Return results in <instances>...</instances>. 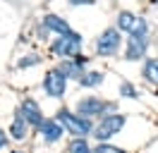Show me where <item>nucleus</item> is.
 Segmentation results:
<instances>
[{
  "label": "nucleus",
  "instance_id": "1",
  "mask_svg": "<svg viewBox=\"0 0 158 153\" xmlns=\"http://www.w3.org/2000/svg\"><path fill=\"white\" fill-rule=\"evenodd\" d=\"M81 48V36L69 31V34H60L55 41H53V53L62 57H74Z\"/></svg>",
  "mask_w": 158,
  "mask_h": 153
},
{
  "label": "nucleus",
  "instance_id": "2",
  "mask_svg": "<svg viewBox=\"0 0 158 153\" xmlns=\"http://www.w3.org/2000/svg\"><path fill=\"white\" fill-rule=\"evenodd\" d=\"M58 122L67 129L69 134H74V136H84V134L91 132V122L86 117H79V115H72L69 110H60L58 113Z\"/></svg>",
  "mask_w": 158,
  "mask_h": 153
},
{
  "label": "nucleus",
  "instance_id": "3",
  "mask_svg": "<svg viewBox=\"0 0 158 153\" xmlns=\"http://www.w3.org/2000/svg\"><path fill=\"white\" fill-rule=\"evenodd\" d=\"M122 124H125V115H106V117L96 124L94 136H96L98 141H106V139L115 136V134L122 129Z\"/></svg>",
  "mask_w": 158,
  "mask_h": 153
},
{
  "label": "nucleus",
  "instance_id": "4",
  "mask_svg": "<svg viewBox=\"0 0 158 153\" xmlns=\"http://www.w3.org/2000/svg\"><path fill=\"white\" fill-rule=\"evenodd\" d=\"M65 84H67V74L62 69H50L46 79H43V89L50 98H62L65 93Z\"/></svg>",
  "mask_w": 158,
  "mask_h": 153
},
{
  "label": "nucleus",
  "instance_id": "5",
  "mask_svg": "<svg viewBox=\"0 0 158 153\" xmlns=\"http://www.w3.org/2000/svg\"><path fill=\"white\" fill-rule=\"evenodd\" d=\"M120 48V31L118 29H106L96 41V53L98 55H115Z\"/></svg>",
  "mask_w": 158,
  "mask_h": 153
},
{
  "label": "nucleus",
  "instance_id": "6",
  "mask_svg": "<svg viewBox=\"0 0 158 153\" xmlns=\"http://www.w3.org/2000/svg\"><path fill=\"white\" fill-rule=\"evenodd\" d=\"M118 29L129 31V34H146V22L134 17L132 12H120L118 14Z\"/></svg>",
  "mask_w": 158,
  "mask_h": 153
},
{
  "label": "nucleus",
  "instance_id": "7",
  "mask_svg": "<svg viewBox=\"0 0 158 153\" xmlns=\"http://www.w3.org/2000/svg\"><path fill=\"white\" fill-rule=\"evenodd\" d=\"M19 115L27 120L29 124H36V127H41L43 124V115H41V108L36 105V101H31V98H27V101H22L19 105Z\"/></svg>",
  "mask_w": 158,
  "mask_h": 153
},
{
  "label": "nucleus",
  "instance_id": "8",
  "mask_svg": "<svg viewBox=\"0 0 158 153\" xmlns=\"http://www.w3.org/2000/svg\"><path fill=\"white\" fill-rule=\"evenodd\" d=\"M106 108H110V105L98 101V98H84V101L77 103V113L81 115V117H89V115H101Z\"/></svg>",
  "mask_w": 158,
  "mask_h": 153
},
{
  "label": "nucleus",
  "instance_id": "9",
  "mask_svg": "<svg viewBox=\"0 0 158 153\" xmlns=\"http://www.w3.org/2000/svg\"><path fill=\"white\" fill-rule=\"evenodd\" d=\"M146 53V34H132L127 46V60H139Z\"/></svg>",
  "mask_w": 158,
  "mask_h": 153
},
{
  "label": "nucleus",
  "instance_id": "10",
  "mask_svg": "<svg viewBox=\"0 0 158 153\" xmlns=\"http://www.w3.org/2000/svg\"><path fill=\"white\" fill-rule=\"evenodd\" d=\"M39 129H41L46 141H58L60 136H62V124L58 120H43V124H41Z\"/></svg>",
  "mask_w": 158,
  "mask_h": 153
},
{
  "label": "nucleus",
  "instance_id": "11",
  "mask_svg": "<svg viewBox=\"0 0 158 153\" xmlns=\"http://www.w3.org/2000/svg\"><path fill=\"white\" fill-rule=\"evenodd\" d=\"M10 134H12V139H17V141L27 136V120H24L19 113H17V117H15V122H12V127H10Z\"/></svg>",
  "mask_w": 158,
  "mask_h": 153
},
{
  "label": "nucleus",
  "instance_id": "12",
  "mask_svg": "<svg viewBox=\"0 0 158 153\" xmlns=\"http://www.w3.org/2000/svg\"><path fill=\"white\" fill-rule=\"evenodd\" d=\"M46 27L53 29V31H58V34H69V27L60 17H55V14H48V17H46Z\"/></svg>",
  "mask_w": 158,
  "mask_h": 153
},
{
  "label": "nucleus",
  "instance_id": "13",
  "mask_svg": "<svg viewBox=\"0 0 158 153\" xmlns=\"http://www.w3.org/2000/svg\"><path fill=\"white\" fill-rule=\"evenodd\" d=\"M144 76H146L151 84H156V86H158V62H156V60L146 62V67H144Z\"/></svg>",
  "mask_w": 158,
  "mask_h": 153
},
{
  "label": "nucleus",
  "instance_id": "14",
  "mask_svg": "<svg viewBox=\"0 0 158 153\" xmlns=\"http://www.w3.org/2000/svg\"><path fill=\"white\" fill-rule=\"evenodd\" d=\"M69 153H94V151H91V148H89V143L84 141L81 136H77L74 141L69 143Z\"/></svg>",
  "mask_w": 158,
  "mask_h": 153
},
{
  "label": "nucleus",
  "instance_id": "15",
  "mask_svg": "<svg viewBox=\"0 0 158 153\" xmlns=\"http://www.w3.org/2000/svg\"><path fill=\"white\" fill-rule=\"evenodd\" d=\"M101 81H103V74H101V72H91V74H84L79 79L81 86H96V84H101Z\"/></svg>",
  "mask_w": 158,
  "mask_h": 153
},
{
  "label": "nucleus",
  "instance_id": "16",
  "mask_svg": "<svg viewBox=\"0 0 158 153\" xmlns=\"http://www.w3.org/2000/svg\"><path fill=\"white\" fill-rule=\"evenodd\" d=\"M94 153H125V151L118 148V146H110V143H101V146H96Z\"/></svg>",
  "mask_w": 158,
  "mask_h": 153
},
{
  "label": "nucleus",
  "instance_id": "17",
  "mask_svg": "<svg viewBox=\"0 0 158 153\" xmlns=\"http://www.w3.org/2000/svg\"><path fill=\"white\" fill-rule=\"evenodd\" d=\"M39 62V55H29L27 60H22L19 62V67H29V65H36Z\"/></svg>",
  "mask_w": 158,
  "mask_h": 153
},
{
  "label": "nucleus",
  "instance_id": "18",
  "mask_svg": "<svg viewBox=\"0 0 158 153\" xmlns=\"http://www.w3.org/2000/svg\"><path fill=\"white\" fill-rule=\"evenodd\" d=\"M122 96H127V98H134L137 93H134V89H132L129 84H122Z\"/></svg>",
  "mask_w": 158,
  "mask_h": 153
},
{
  "label": "nucleus",
  "instance_id": "19",
  "mask_svg": "<svg viewBox=\"0 0 158 153\" xmlns=\"http://www.w3.org/2000/svg\"><path fill=\"white\" fill-rule=\"evenodd\" d=\"M5 143H7V136H5V134L0 132V148H2V146H5Z\"/></svg>",
  "mask_w": 158,
  "mask_h": 153
},
{
  "label": "nucleus",
  "instance_id": "20",
  "mask_svg": "<svg viewBox=\"0 0 158 153\" xmlns=\"http://www.w3.org/2000/svg\"><path fill=\"white\" fill-rule=\"evenodd\" d=\"M69 2H72V5H77V2H81V5H89L91 0H69Z\"/></svg>",
  "mask_w": 158,
  "mask_h": 153
},
{
  "label": "nucleus",
  "instance_id": "21",
  "mask_svg": "<svg viewBox=\"0 0 158 153\" xmlns=\"http://www.w3.org/2000/svg\"><path fill=\"white\" fill-rule=\"evenodd\" d=\"M10 153H24V151H10Z\"/></svg>",
  "mask_w": 158,
  "mask_h": 153
}]
</instances>
